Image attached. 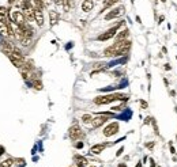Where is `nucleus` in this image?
Masks as SVG:
<instances>
[{
  "label": "nucleus",
  "instance_id": "obj_1",
  "mask_svg": "<svg viewBox=\"0 0 177 167\" xmlns=\"http://www.w3.org/2000/svg\"><path fill=\"white\" fill-rule=\"evenodd\" d=\"M114 101L125 102V101H128V95H125V94H108V95H101V96L94 98L95 105H108Z\"/></svg>",
  "mask_w": 177,
  "mask_h": 167
},
{
  "label": "nucleus",
  "instance_id": "obj_2",
  "mask_svg": "<svg viewBox=\"0 0 177 167\" xmlns=\"http://www.w3.org/2000/svg\"><path fill=\"white\" fill-rule=\"evenodd\" d=\"M124 25V22H119L116 26H113V27H110L108 31H105V33H102L101 36H98V41H108V39H110V38H113V37H116V34H117V30H119V27L120 26H123Z\"/></svg>",
  "mask_w": 177,
  "mask_h": 167
},
{
  "label": "nucleus",
  "instance_id": "obj_3",
  "mask_svg": "<svg viewBox=\"0 0 177 167\" xmlns=\"http://www.w3.org/2000/svg\"><path fill=\"white\" fill-rule=\"evenodd\" d=\"M10 18H11V22H14V23H16V25H19V26H23L25 23L27 22V19H26V17H25V14L22 11H11L10 12Z\"/></svg>",
  "mask_w": 177,
  "mask_h": 167
},
{
  "label": "nucleus",
  "instance_id": "obj_4",
  "mask_svg": "<svg viewBox=\"0 0 177 167\" xmlns=\"http://www.w3.org/2000/svg\"><path fill=\"white\" fill-rule=\"evenodd\" d=\"M117 132H119V124L112 122V124H109L108 126H105V129H103V136L110 137V136H113V134H116Z\"/></svg>",
  "mask_w": 177,
  "mask_h": 167
},
{
  "label": "nucleus",
  "instance_id": "obj_5",
  "mask_svg": "<svg viewBox=\"0 0 177 167\" xmlns=\"http://www.w3.org/2000/svg\"><path fill=\"white\" fill-rule=\"evenodd\" d=\"M124 14V6H120L117 8H113L109 14L105 15V20H110V19H114V18H119Z\"/></svg>",
  "mask_w": 177,
  "mask_h": 167
},
{
  "label": "nucleus",
  "instance_id": "obj_6",
  "mask_svg": "<svg viewBox=\"0 0 177 167\" xmlns=\"http://www.w3.org/2000/svg\"><path fill=\"white\" fill-rule=\"evenodd\" d=\"M109 118L110 117H108V115H105V114H100V115H97V117H94L91 121L93 128H100V126H102Z\"/></svg>",
  "mask_w": 177,
  "mask_h": 167
},
{
  "label": "nucleus",
  "instance_id": "obj_7",
  "mask_svg": "<svg viewBox=\"0 0 177 167\" xmlns=\"http://www.w3.org/2000/svg\"><path fill=\"white\" fill-rule=\"evenodd\" d=\"M68 134H70V139L71 140H78L82 137V131L78 125H72L68 131Z\"/></svg>",
  "mask_w": 177,
  "mask_h": 167
},
{
  "label": "nucleus",
  "instance_id": "obj_8",
  "mask_svg": "<svg viewBox=\"0 0 177 167\" xmlns=\"http://www.w3.org/2000/svg\"><path fill=\"white\" fill-rule=\"evenodd\" d=\"M0 34L3 37H8L12 36L10 30V26H8V22H4V20H0Z\"/></svg>",
  "mask_w": 177,
  "mask_h": 167
},
{
  "label": "nucleus",
  "instance_id": "obj_9",
  "mask_svg": "<svg viewBox=\"0 0 177 167\" xmlns=\"http://www.w3.org/2000/svg\"><path fill=\"white\" fill-rule=\"evenodd\" d=\"M34 20L37 22V25L40 26V27L44 26V14H42V10L41 8L34 10Z\"/></svg>",
  "mask_w": 177,
  "mask_h": 167
},
{
  "label": "nucleus",
  "instance_id": "obj_10",
  "mask_svg": "<svg viewBox=\"0 0 177 167\" xmlns=\"http://www.w3.org/2000/svg\"><path fill=\"white\" fill-rule=\"evenodd\" d=\"M106 147H108V144H105V143H102V144H95L90 148V153H91V155H98V153L102 152Z\"/></svg>",
  "mask_w": 177,
  "mask_h": 167
},
{
  "label": "nucleus",
  "instance_id": "obj_11",
  "mask_svg": "<svg viewBox=\"0 0 177 167\" xmlns=\"http://www.w3.org/2000/svg\"><path fill=\"white\" fill-rule=\"evenodd\" d=\"M94 7V2L93 0H83L82 2V11L83 12H90Z\"/></svg>",
  "mask_w": 177,
  "mask_h": 167
},
{
  "label": "nucleus",
  "instance_id": "obj_12",
  "mask_svg": "<svg viewBox=\"0 0 177 167\" xmlns=\"http://www.w3.org/2000/svg\"><path fill=\"white\" fill-rule=\"evenodd\" d=\"M2 48H3V50H4V53L5 55H11V53L15 50V46H14L11 42H8V41H4L3 42V45H2Z\"/></svg>",
  "mask_w": 177,
  "mask_h": 167
},
{
  "label": "nucleus",
  "instance_id": "obj_13",
  "mask_svg": "<svg viewBox=\"0 0 177 167\" xmlns=\"http://www.w3.org/2000/svg\"><path fill=\"white\" fill-rule=\"evenodd\" d=\"M74 160H75V164L78 167H86L87 166V159L80 156V155H75L74 156Z\"/></svg>",
  "mask_w": 177,
  "mask_h": 167
},
{
  "label": "nucleus",
  "instance_id": "obj_14",
  "mask_svg": "<svg viewBox=\"0 0 177 167\" xmlns=\"http://www.w3.org/2000/svg\"><path fill=\"white\" fill-rule=\"evenodd\" d=\"M128 36H129V30L128 29H123L121 31H119L116 34V41H125L128 38Z\"/></svg>",
  "mask_w": 177,
  "mask_h": 167
},
{
  "label": "nucleus",
  "instance_id": "obj_15",
  "mask_svg": "<svg viewBox=\"0 0 177 167\" xmlns=\"http://www.w3.org/2000/svg\"><path fill=\"white\" fill-rule=\"evenodd\" d=\"M34 7H29V8H26V10H23V14H25V17H26V19L27 20H34Z\"/></svg>",
  "mask_w": 177,
  "mask_h": 167
},
{
  "label": "nucleus",
  "instance_id": "obj_16",
  "mask_svg": "<svg viewBox=\"0 0 177 167\" xmlns=\"http://www.w3.org/2000/svg\"><path fill=\"white\" fill-rule=\"evenodd\" d=\"M59 12L57 11H49V19H51V25L54 26L57 22H59Z\"/></svg>",
  "mask_w": 177,
  "mask_h": 167
},
{
  "label": "nucleus",
  "instance_id": "obj_17",
  "mask_svg": "<svg viewBox=\"0 0 177 167\" xmlns=\"http://www.w3.org/2000/svg\"><path fill=\"white\" fill-rule=\"evenodd\" d=\"M120 0H105L103 2V6H102V10H101V12L106 11L108 8H110V7H113L116 3H119Z\"/></svg>",
  "mask_w": 177,
  "mask_h": 167
},
{
  "label": "nucleus",
  "instance_id": "obj_18",
  "mask_svg": "<svg viewBox=\"0 0 177 167\" xmlns=\"http://www.w3.org/2000/svg\"><path fill=\"white\" fill-rule=\"evenodd\" d=\"M74 6H75V2H74V0H63L64 11H70V8H74Z\"/></svg>",
  "mask_w": 177,
  "mask_h": 167
},
{
  "label": "nucleus",
  "instance_id": "obj_19",
  "mask_svg": "<svg viewBox=\"0 0 177 167\" xmlns=\"http://www.w3.org/2000/svg\"><path fill=\"white\" fill-rule=\"evenodd\" d=\"M7 15H8L7 8H5V7H0V20L7 22Z\"/></svg>",
  "mask_w": 177,
  "mask_h": 167
},
{
  "label": "nucleus",
  "instance_id": "obj_20",
  "mask_svg": "<svg viewBox=\"0 0 177 167\" xmlns=\"http://www.w3.org/2000/svg\"><path fill=\"white\" fill-rule=\"evenodd\" d=\"M93 118L94 117H93L91 114H83L82 115V122L83 124H90L93 121Z\"/></svg>",
  "mask_w": 177,
  "mask_h": 167
},
{
  "label": "nucleus",
  "instance_id": "obj_21",
  "mask_svg": "<svg viewBox=\"0 0 177 167\" xmlns=\"http://www.w3.org/2000/svg\"><path fill=\"white\" fill-rule=\"evenodd\" d=\"M0 166H2V167H11V166H12V159H5L4 162H2V163H0Z\"/></svg>",
  "mask_w": 177,
  "mask_h": 167
},
{
  "label": "nucleus",
  "instance_id": "obj_22",
  "mask_svg": "<svg viewBox=\"0 0 177 167\" xmlns=\"http://www.w3.org/2000/svg\"><path fill=\"white\" fill-rule=\"evenodd\" d=\"M33 86H34V88H35V90H42V83H41L40 80H34Z\"/></svg>",
  "mask_w": 177,
  "mask_h": 167
},
{
  "label": "nucleus",
  "instance_id": "obj_23",
  "mask_svg": "<svg viewBox=\"0 0 177 167\" xmlns=\"http://www.w3.org/2000/svg\"><path fill=\"white\" fill-rule=\"evenodd\" d=\"M139 103H140V107L143 110H146V109H149V103H147L146 101H143V99H140V101H139Z\"/></svg>",
  "mask_w": 177,
  "mask_h": 167
},
{
  "label": "nucleus",
  "instance_id": "obj_24",
  "mask_svg": "<svg viewBox=\"0 0 177 167\" xmlns=\"http://www.w3.org/2000/svg\"><path fill=\"white\" fill-rule=\"evenodd\" d=\"M146 147L147 148H152L154 147V143H146Z\"/></svg>",
  "mask_w": 177,
  "mask_h": 167
},
{
  "label": "nucleus",
  "instance_id": "obj_25",
  "mask_svg": "<svg viewBox=\"0 0 177 167\" xmlns=\"http://www.w3.org/2000/svg\"><path fill=\"white\" fill-rule=\"evenodd\" d=\"M54 3H56L57 6H63V0H54Z\"/></svg>",
  "mask_w": 177,
  "mask_h": 167
},
{
  "label": "nucleus",
  "instance_id": "obj_26",
  "mask_svg": "<svg viewBox=\"0 0 177 167\" xmlns=\"http://www.w3.org/2000/svg\"><path fill=\"white\" fill-rule=\"evenodd\" d=\"M151 120H152L151 117H147V118H146V121H144V124H150V122H151Z\"/></svg>",
  "mask_w": 177,
  "mask_h": 167
},
{
  "label": "nucleus",
  "instance_id": "obj_27",
  "mask_svg": "<svg viewBox=\"0 0 177 167\" xmlns=\"http://www.w3.org/2000/svg\"><path fill=\"white\" fill-rule=\"evenodd\" d=\"M76 148H83V143H78V144H76Z\"/></svg>",
  "mask_w": 177,
  "mask_h": 167
},
{
  "label": "nucleus",
  "instance_id": "obj_28",
  "mask_svg": "<svg viewBox=\"0 0 177 167\" xmlns=\"http://www.w3.org/2000/svg\"><path fill=\"white\" fill-rule=\"evenodd\" d=\"M163 68H165L166 71H170V65H169V64H165V67H163Z\"/></svg>",
  "mask_w": 177,
  "mask_h": 167
},
{
  "label": "nucleus",
  "instance_id": "obj_29",
  "mask_svg": "<svg viewBox=\"0 0 177 167\" xmlns=\"http://www.w3.org/2000/svg\"><path fill=\"white\" fill-rule=\"evenodd\" d=\"M123 151H124V148H120V150H119V152H117V156H120V155H121V153H123Z\"/></svg>",
  "mask_w": 177,
  "mask_h": 167
},
{
  "label": "nucleus",
  "instance_id": "obj_30",
  "mask_svg": "<svg viewBox=\"0 0 177 167\" xmlns=\"http://www.w3.org/2000/svg\"><path fill=\"white\" fill-rule=\"evenodd\" d=\"M3 152H4V148H3V147H0V156L3 155Z\"/></svg>",
  "mask_w": 177,
  "mask_h": 167
},
{
  "label": "nucleus",
  "instance_id": "obj_31",
  "mask_svg": "<svg viewBox=\"0 0 177 167\" xmlns=\"http://www.w3.org/2000/svg\"><path fill=\"white\" fill-rule=\"evenodd\" d=\"M117 167H127V164H124V163H120Z\"/></svg>",
  "mask_w": 177,
  "mask_h": 167
},
{
  "label": "nucleus",
  "instance_id": "obj_32",
  "mask_svg": "<svg viewBox=\"0 0 177 167\" xmlns=\"http://www.w3.org/2000/svg\"><path fill=\"white\" fill-rule=\"evenodd\" d=\"M150 163H151V167H155V164H154V160H152V159H151V160H150Z\"/></svg>",
  "mask_w": 177,
  "mask_h": 167
},
{
  "label": "nucleus",
  "instance_id": "obj_33",
  "mask_svg": "<svg viewBox=\"0 0 177 167\" xmlns=\"http://www.w3.org/2000/svg\"><path fill=\"white\" fill-rule=\"evenodd\" d=\"M8 2H10V4H14L16 2V0H8Z\"/></svg>",
  "mask_w": 177,
  "mask_h": 167
},
{
  "label": "nucleus",
  "instance_id": "obj_34",
  "mask_svg": "<svg viewBox=\"0 0 177 167\" xmlns=\"http://www.w3.org/2000/svg\"><path fill=\"white\" fill-rule=\"evenodd\" d=\"M90 167H94V166H90Z\"/></svg>",
  "mask_w": 177,
  "mask_h": 167
},
{
  "label": "nucleus",
  "instance_id": "obj_35",
  "mask_svg": "<svg viewBox=\"0 0 177 167\" xmlns=\"http://www.w3.org/2000/svg\"><path fill=\"white\" fill-rule=\"evenodd\" d=\"M0 167H2V166H0Z\"/></svg>",
  "mask_w": 177,
  "mask_h": 167
}]
</instances>
